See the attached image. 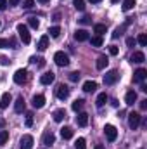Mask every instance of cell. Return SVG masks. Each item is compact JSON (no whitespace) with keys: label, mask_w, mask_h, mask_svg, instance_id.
<instances>
[{"label":"cell","mask_w":147,"mask_h":149,"mask_svg":"<svg viewBox=\"0 0 147 149\" xmlns=\"http://www.w3.org/2000/svg\"><path fill=\"white\" fill-rule=\"evenodd\" d=\"M54 61H55V64L61 66V68H64V66L69 64V57H68V54H64V52H61V50L54 54Z\"/></svg>","instance_id":"1"},{"label":"cell","mask_w":147,"mask_h":149,"mask_svg":"<svg viewBox=\"0 0 147 149\" xmlns=\"http://www.w3.org/2000/svg\"><path fill=\"white\" fill-rule=\"evenodd\" d=\"M17 33H19V38L23 40V43H30L31 42V37H30V31H28V26L26 24H17Z\"/></svg>","instance_id":"2"},{"label":"cell","mask_w":147,"mask_h":149,"mask_svg":"<svg viewBox=\"0 0 147 149\" xmlns=\"http://www.w3.org/2000/svg\"><path fill=\"white\" fill-rule=\"evenodd\" d=\"M140 118H142V116H140L139 113H130V114H128V127H130L132 130H135V128L140 125Z\"/></svg>","instance_id":"3"},{"label":"cell","mask_w":147,"mask_h":149,"mask_svg":"<svg viewBox=\"0 0 147 149\" xmlns=\"http://www.w3.org/2000/svg\"><path fill=\"white\" fill-rule=\"evenodd\" d=\"M104 134H106V137H107L109 142L116 141V137H118V130H116L114 125H106V127H104Z\"/></svg>","instance_id":"4"},{"label":"cell","mask_w":147,"mask_h":149,"mask_svg":"<svg viewBox=\"0 0 147 149\" xmlns=\"http://www.w3.org/2000/svg\"><path fill=\"white\" fill-rule=\"evenodd\" d=\"M26 80H28V71H26V70H17V71L14 73V81H16L17 85L26 83Z\"/></svg>","instance_id":"5"},{"label":"cell","mask_w":147,"mask_h":149,"mask_svg":"<svg viewBox=\"0 0 147 149\" xmlns=\"http://www.w3.org/2000/svg\"><path fill=\"white\" fill-rule=\"evenodd\" d=\"M118 78H119L118 71H116V70H111V71H107V73L104 74V83H106V85H112V83L118 81Z\"/></svg>","instance_id":"6"},{"label":"cell","mask_w":147,"mask_h":149,"mask_svg":"<svg viewBox=\"0 0 147 149\" xmlns=\"http://www.w3.org/2000/svg\"><path fill=\"white\" fill-rule=\"evenodd\" d=\"M19 148L21 149H31L33 148V137L31 135H23L19 141Z\"/></svg>","instance_id":"7"},{"label":"cell","mask_w":147,"mask_h":149,"mask_svg":"<svg viewBox=\"0 0 147 149\" xmlns=\"http://www.w3.org/2000/svg\"><path fill=\"white\" fill-rule=\"evenodd\" d=\"M55 95H57L61 101H64V99H68V95H69V88H68L66 85H59L57 90H55Z\"/></svg>","instance_id":"8"},{"label":"cell","mask_w":147,"mask_h":149,"mask_svg":"<svg viewBox=\"0 0 147 149\" xmlns=\"http://www.w3.org/2000/svg\"><path fill=\"white\" fill-rule=\"evenodd\" d=\"M31 104H33V108H35V109H40V108H43V106H45V97H43L42 94H38V95H33V99H31Z\"/></svg>","instance_id":"9"},{"label":"cell","mask_w":147,"mask_h":149,"mask_svg":"<svg viewBox=\"0 0 147 149\" xmlns=\"http://www.w3.org/2000/svg\"><path fill=\"white\" fill-rule=\"evenodd\" d=\"M146 76H147V71L144 68H139V70L133 73V81H135V83H142V81L146 80Z\"/></svg>","instance_id":"10"},{"label":"cell","mask_w":147,"mask_h":149,"mask_svg":"<svg viewBox=\"0 0 147 149\" xmlns=\"http://www.w3.org/2000/svg\"><path fill=\"white\" fill-rule=\"evenodd\" d=\"M24 108H26V102H24L23 95H19V97L16 99V102H14V109H16V113H23Z\"/></svg>","instance_id":"11"},{"label":"cell","mask_w":147,"mask_h":149,"mask_svg":"<svg viewBox=\"0 0 147 149\" xmlns=\"http://www.w3.org/2000/svg\"><path fill=\"white\" fill-rule=\"evenodd\" d=\"M130 61H132V63H137V64H140V63H144V61H146V56H144V52L137 50V52H133V54H132Z\"/></svg>","instance_id":"12"},{"label":"cell","mask_w":147,"mask_h":149,"mask_svg":"<svg viewBox=\"0 0 147 149\" xmlns=\"http://www.w3.org/2000/svg\"><path fill=\"white\" fill-rule=\"evenodd\" d=\"M76 123H78V127H87L88 125V114L87 113H78Z\"/></svg>","instance_id":"13"},{"label":"cell","mask_w":147,"mask_h":149,"mask_svg":"<svg viewBox=\"0 0 147 149\" xmlns=\"http://www.w3.org/2000/svg\"><path fill=\"white\" fill-rule=\"evenodd\" d=\"M88 38H90V35H88L87 30H78L74 33V40H78V42H87Z\"/></svg>","instance_id":"14"},{"label":"cell","mask_w":147,"mask_h":149,"mask_svg":"<svg viewBox=\"0 0 147 149\" xmlns=\"http://www.w3.org/2000/svg\"><path fill=\"white\" fill-rule=\"evenodd\" d=\"M54 78H55V76H54L52 71H50V73H45V74L40 76V83H42V85H50V83L54 81Z\"/></svg>","instance_id":"15"},{"label":"cell","mask_w":147,"mask_h":149,"mask_svg":"<svg viewBox=\"0 0 147 149\" xmlns=\"http://www.w3.org/2000/svg\"><path fill=\"white\" fill-rule=\"evenodd\" d=\"M135 101H137V92H135V90H128L126 95H125V102H126L128 106H132Z\"/></svg>","instance_id":"16"},{"label":"cell","mask_w":147,"mask_h":149,"mask_svg":"<svg viewBox=\"0 0 147 149\" xmlns=\"http://www.w3.org/2000/svg\"><path fill=\"white\" fill-rule=\"evenodd\" d=\"M42 141H43V144H45V146H52V144L55 142V135H54L52 132H45Z\"/></svg>","instance_id":"17"},{"label":"cell","mask_w":147,"mask_h":149,"mask_svg":"<svg viewBox=\"0 0 147 149\" xmlns=\"http://www.w3.org/2000/svg\"><path fill=\"white\" fill-rule=\"evenodd\" d=\"M10 101H12L10 94H9V92H5V94L2 95V101H0V108H2V109H7V108H9V104H10Z\"/></svg>","instance_id":"18"},{"label":"cell","mask_w":147,"mask_h":149,"mask_svg":"<svg viewBox=\"0 0 147 149\" xmlns=\"http://www.w3.org/2000/svg\"><path fill=\"white\" fill-rule=\"evenodd\" d=\"M61 135H62V139H66V141L71 139V137H73V128H71V127H62V128H61Z\"/></svg>","instance_id":"19"},{"label":"cell","mask_w":147,"mask_h":149,"mask_svg":"<svg viewBox=\"0 0 147 149\" xmlns=\"http://www.w3.org/2000/svg\"><path fill=\"white\" fill-rule=\"evenodd\" d=\"M47 47H49V37L47 35H43V37L40 38V42H38V50H47Z\"/></svg>","instance_id":"20"},{"label":"cell","mask_w":147,"mask_h":149,"mask_svg":"<svg viewBox=\"0 0 147 149\" xmlns=\"http://www.w3.org/2000/svg\"><path fill=\"white\" fill-rule=\"evenodd\" d=\"M95 88H97V83L92 81V80H88V81L83 83V90H85V92H94Z\"/></svg>","instance_id":"21"},{"label":"cell","mask_w":147,"mask_h":149,"mask_svg":"<svg viewBox=\"0 0 147 149\" xmlns=\"http://www.w3.org/2000/svg\"><path fill=\"white\" fill-rule=\"evenodd\" d=\"M107 63H109L107 57H106V56H101V57L97 59V64H95V66H97V70H104V68L107 66Z\"/></svg>","instance_id":"22"},{"label":"cell","mask_w":147,"mask_h":149,"mask_svg":"<svg viewBox=\"0 0 147 149\" xmlns=\"http://www.w3.org/2000/svg\"><path fill=\"white\" fill-rule=\"evenodd\" d=\"M107 102V94L106 92H102V94H99V97H97V101H95V104L99 106V108H102L104 104Z\"/></svg>","instance_id":"23"},{"label":"cell","mask_w":147,"mask_h":149,"mask_svg":"<svg viewBox=\"0 0 147 149\" xmlns=\"http://www.w3.org/2000/svg\"><path fill=\"white\" fill-rule=\"evenodd\" d=\"M64 118H66V111H64V109H57V111L54 113V121L61 123V121H62Z\"/></svg>","instance_id":"24"},{"label":"cell","mask_w":147,"mask_h":149,"mask_svg":"<svg viewBox=\"0 0 147 149\" xmlns=\"http://www.w3.org/2000/svg\"><path fill=\"white\" fill-rule=\"evenodd\" d=\"M90 40V43L94 45V47H102V43H104V40H102V37H99V35H95V37L88 38Z\"/></svg>","instance_id":"25"},{"label":"cell","mask_w":147,"mask_h":149,"mask_svg":"<svg viewBox=\"0 0 147 149\" xmlns=\"http://www.w3.org/2000/svg\"><path fill=\"white\" fill-rule=\"evenodd\" d=\"M106 30H107V28H106V24H95V26H94V31H95L99 37H102V35L106 33Z\"/></svg>","instance_id":"26"},{"label":"cell","mask_w":147,"mask_h":149,"mask_svg":"<svg viewBox=\"0 0 147 149\" xmlns=\"http://www.w3.org/2000/svg\"><path fill=\"white\" fill-rule=\"evenodd\" d=\"M9 45H12V49H16V43L12 40H5V38H0V49H7Z\"/></svg>","instance_id":"27"},{"label":"cell","mask_w":147,"mask_h":149,"mask_svg":"<svg viewBox=\"0 0 147 149\" xmlns=\"http://www.w3.org/2000/svg\"><path fill=\"white\" fill-rule=\"evenodd\" d=\"M83 104H85V101H83V99H76V101L73 102V106H71V108H73V111L78 113L81 108H83Z\"/></svg>","instance_id":"28"},{"label":"cell","mask_w":147,"mask_h":149,"mask_svg":"<svg viewBox=\"0 0 147 149\" xmlns=\"http://www.w3.org/2000/svg\"><path fill=\"white\" fill-rule=\"evenodd\" d=\"M9 141V132L7 130H0V146H3Z\"/></svg>","instance_id":"29"},{"label":"cell","mask_w":147,"mask_h":149,"mask_svg":"<svg viewBox=\"0 0 147 149\" xmlns=\"http://www.w3.org/2000/svg\"><path fill=\"white\" fill-rule=\"evenodd\" d=\"M49 33H50L52 38H57L59 35H61V28H59V26H52V28L49 30Z\"/></svg>","instance_id":"30"},{"label":"cell","mask_w":147,"mask_h":149,"mask_svg":"<svg viewBox=\"0 0 147 149\" xmlns=\"http://www.w3.org/2000/svg\"><path fill=\"white\" fill-rule=\"evenodd\" d=\"M135 7V0H125L123 2V10H130Z\"/></svg>","instance_id":"31"},{"label":"cell","mask_w":147,"mask_h":149,"mask_svg":"<svg viewBox=\"0 0 147 149\" xmlns=\"http://www.w3.org/2000/svg\"><path fill=\"white\" fill-rule=\"evenodd\" d=\"M74 148H76V149H87V142H85V139H83V137H80V139L74 142Z\"/></svg>","instance_id":"32"},{"label":"cell","mask_w":147,"mask_h":149,"mask_svg":"<svg viewBox=\"0 0 147 149\" xmlns=\"http://www.w3.org/2000/svg\"><path fill=\"white\" fill-rule=\"evenodd\" d=\"M28 24H30V28H35L37 30L38 26H40V21H38L37 17H30L28 19Z\"/></svg>","instance_id":"33"},{"label":"cell","mask_w":147,"mask_h":149,"mask_svg":"<svg viewBox=\"0 0 147 149\" xmlns=\"http://www.w3.org/2000/svg\"><path fill=\"white\" fill-rule=\"evenodd\" d=\"M74 9L76 10H85V0H74Z\"/></svg>","instance_id":"34"},{"label":"cell","mask_w":147,"mask_h":149,"mask_svg":"<svg viewBox=\"0 0 147 149\" xmlns=\"http://www.w3.org/2000/svg\"><path fill=\"white\" fill-rule=\"evenodd\" d=\"M137 42H139V43H140L142 47H146V45H147V35H144V33H142V35H139Z\"/></svg>","instance_id":"35"},{"label":"cell","mask_w":147,"mask_h":149,"mask_svg":"<svg viewBox=\"0 0 147 149\" xmlns=\"http://www.w3.org/2000/svg\"><path fill=\"white\" fill-rule=\"evenodd\" d=\"M33 5H35V0H24L23 2V7L24 9H33Z\"/></svg>","instance_id":"36"},{"label":"cell","mask_w":147,"mask_h":149,"mask_svg":"<svg viewBox=\"0 0 147 149\" xmlns=\"http://www.w3.org/2000/svg\"><path fill=\"white\" fill-rule=\"evenodd\" d=\"M38 61V66L42 68V66H45V59L43 57H31V63H37Z\"/></svg>","instance_id":"37"},{"label":"cell","mask_w":147,"mask_h":149,"mask_svg":"<svg viewBox=\"0 0 147 149\" xmlns=\"http://www.w3.org/2000/svg\"><path fill=\"white\" fill-rule=\"evenodd\" d=\"M109 54L111 56H118V54H119V49H118L116 45H111L109 47Z\"/></svg>","instance_id":"38"},{"label":"cell","mask_w":147,"mask_h":149,"mask_svg":"<svg viewBox=\"0 0 147 149\" xmlns=\"http://www.w3.org/2000/svg\"><path fill=\"white\" fill-rule=\"evenodd\" d=\"M69 80H71V81H78V80H80V73H78V71L69 73Z\"/></svg>","instance_id":"39"},{"label":"cell","mask_w":147,"mask_h":149,"mask_svg":"<svg viewBox=\"0 0 147 149\" xmlns=\"http://www.w3.org/2000/svg\"><path fill=\"white\" fill-rule=\"evenodd\" d=\"M31 125H33V114L28 113L26 114V127H31Z\"/></svg>","instance_id":"40"},{"label":"cell","mask_w":147,"mask_h":149,"mask_svg":"<svg viewBox=\"0 0 147 149\" xmlns=\"http://www.w3.org/2000/svg\"><path fill=\"white\" fill-rule=\"evenodd\" d=\"M80 23H81V24H90L92 19H90V16H83V17L80 19Z\"/></svg>","instance_id":"41"},{"label":"cell","mask_w":147,"mask_h":149,"mask_svg":"<svg viewBox=\"0 0 147 149\" xmlns=\"http://www.w3.org/2000/svg\"><path fill=\"white\" fill-rule=\"evenodd\" d=\"M135 43H137V40H135V38H132V37L126 38V45H128V47H135Z\"/></svg>","instance_id":"42"},{"label":"cell","mask_w":147,"mask_h":149,"mask_svg":"<svg viewBox=\"0 0 147 149\" xmlns=\"http://www.w3.org/2000/svg\"><path fill=\"white\" fill-rule=\"evenodd\" d=\"M121 33H123V28H116V30H114V33H112V38L121 37Z\"/></svg>","instance_id":"43"},{"label":"cell","mask_w":147,"mask_h":149,"mask_svg":"<svg viewBox=\"0 0 147 149\" xmlns=\"http://www.w3.org/2000/svg\"><path fill=\"white\" fill-rule=\"evenodd\" d=\"M7 5H9V2H7V0H0V10H5V9H7Z\"/></svg>","instance_id":"44"},{"label":"cell","mask_w":147,"mask_h":149,"mask_svg":"<svg viewBox=\"0 0 147 149\" xmlns=\"http://www.w3.org/2000/svg\"><path fill=\"white\" fill-rule=\"evenodd\" d=\"M0 63H2V64H3V66H7V64H9V59H7V57H3V56H2V57H0Z\"/></svg>","instance_id":"45"},{"label":"cell","mask_w":147,"mask_h":149,"mask_svg":"<svg viewBox=\"0 0 147 149\" xmlns=\"http://www.w3.org/2000/svg\"><path fill=\"white\" fill-rule=\"evenodd\" d=\"M140 109H147V99L140 101Z\"/></svg>","instance_id":"46"},{"label":"cell","mask_w":147,"mask_h":149,"mask_svg":"<svg viewBox=\"0 0 147 149\" xmlns=\"http://www.w3.org/2000/svg\"><path fill=\"white\" fill-rule=\"evenodd\" d=\"M19 2H21V0H9V5H12V7H14V5H17Z\"/></svg>","instance_id":"47"},{"label":"cell","mask_w":147,"mask_h":149,"mask_svg":"<svg viewBox=\"0 0 147 149\" xmlns=\"http://www.w3.org/2000/svg\"><path fill=\"white\" fill-rule=\"evenodd\" d=\"M111 104H112L114 108H118V106H119V102H118V99H112V101H111Z\"/></svg>","instance_id":"48"},{"label":"cell","mask_w":147,"mask_h":149,"mask_svg":"<svg viewBox=\"0 0 147 149\" xmlns=\"http://www.w3.org/2000/svg\"><path fill=\"white\" fill-rule=\"evenodd\" d=\"M5 127V120L3 118H0V128H3Z\"/></svg>","instance_id":"49"},{"label":"cell","mask_w":147,"mask_h":149,"mask_svg":"<svg viewBox=\"0 0 147 149\" xmlns=\"http://www.w3.org/2000/svg\"><path fill=\"white\" fill-rule=\"evenodd\" d=\"M140 90H142V92H147V85H146V83H142V87H140Z\"/></svg>","instance_id":"50"},{"label":"cell","mask_w":147,"mask_h":149,"mask_svg":"<svg viewBox=\"0 0 147 149\" xmlns=\"http://www.w3.org/2000/svg\"><path fill=\"white\" fill-rule=\"evenodd\" d=\"M40 3H47V2H50V0H38Z\"/></svg>","instance_id":"51"},{"label":"cell","mask_w":147,"mask_h":149,"mask_svg":"<svg viewBox=\"0 0 147 149\" xmlns=\"http://www.w3.org/2000/svg\"><path fill=\"white\" fill-rule=\"evenodd\" d=\"M88 2H92V3H99L101 0H88Z\"/></svg>","instance_id":"52"},{"label":"cell","mask_w":147,"mask_h":149,"mask_svg":"<svg viewBox=\"0 0 147 149\" xmlns=\"http://www.w3.org/2000/svg\"><path fill=\"white\" fill-rule=\"evenodd\" d=\"M111 2H112V3H118V2H119V0H111Z\"/></svg>","instance_id":"53"},{"label":"cell","mask_w":147,"mask_h":149,"mask_svg":"<svg viewBox=\"0 0 147 149\" xmlns=\"http://www.w3.org/2000/svg\"><path fill=\"white\" fill-rule=\"evenodd\" d=\"M95 149H102V148H95Z\"/></svg>","instance_id":"54"}]
</instances>
